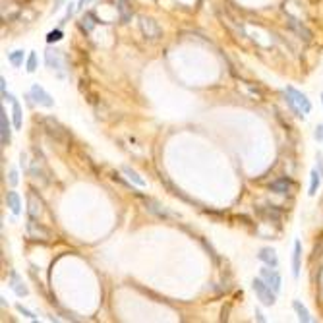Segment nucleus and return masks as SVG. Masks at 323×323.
<instances>
[{"mask_svg":"<svg viewBox=\"0 0 323 323\" xmlns=\"http://www.w3.org/2000/svg\"><path fill=\"white\" fill-rule=\"evenodd\" d=\"M12 107H14V109H12V114H14V128L19 130V128H21V107H19L17 101H14Z\"/></svg>","mask_w":323,"mask_h":323,"instance_id":"26","label":"nucleus"},{"mask_svg":"<svg viewBox=\"0 0 323 323\" xmlns=\"http://www.w3.org/2000/svg\"><path fill=\"white\" fill-rule=\"evenodd\" d=\"M16 308H17V312H19V314H21V316H25V318H29V320H33V322H37V316H35V314H33V312H29V310H27V308H23V306H21V304H17V306H16Z\"/></svg>","mask_w":323,"mask_h":323,"instance_id":"29","label":"nucleus"},{"mask_svg":"<svg viewBox=\"0 0 323 323\" xmlns=\"http://www.w3.org/2000/svg\"><path fill=\"white\" fill-rule=\"evenodd\" d=\"M0 142L2 145H10L12 142V130H10V122H8V114L4 111V107L0 109Z\"/></svg>","mask_w":323,"mask_h":323,"instance_id":"10","label":"nucleus"},{"mask_svg":"<svg viewBox=\"0 0 323 323\" xmlns=\"http://www.w3.org/2000/svg\"><path fill=\"white\" fill-rule=\"evenodd\" d=\"M283 93H285V97H287V99H285V101H287V105H289V109H291V111H292V114H294V116H296V118H304V111H302V109H300V107H298V105H296V101H294V99H292V97H291V95H289V93H287V91H283Z\"/></svg>","mask_w":323,"mask_h":323,"instance_id":"24","label":"nucleus"},{"mask_svg":"<svg viewBox=\"0 0 323 323\" xmlns=\"http://www.w3.org/2000/svg\"><path fill=\"white\" fill-rule=\"evenodd\" d=\"M116 10H118V16H120V21L122 23H128L134 16V10H132V2L130 0H116Z\"/></svg>","mask_w":323,"mask_h":323,"instance_id":"13","label":"nucleus"},{"mask_svg":"<svg viewBox=\"0 0 323 323\" xmlns=\"http://www.w3.org/2000/svg\"><path fill=\"white\" fill-rule=\"evenodd\" d=\"M258 258H259V261H263L269 267H277L279 265V258H277V254H275L273 248H261L259 254H258Z\"/></svg>","mask_w":323,"mask_h":323,"instance_id":"15","label":"nucleus"},{"mask_svg":"<svg viewBox=\"0 0 323 323\" xmlns=\"http://www.w3.org/2000/svg\"><path fill=\"white\" fill-rule=\"evenodd\" d=\"M310 176H312V178H310V192H308V194H310V195H316V194H318V188H320V184H322L323 172L316 166Z\"/></svg>","mask_w":323,"mask_h":323,"instance_id":"20","label":"nucleus"},{"mask_svg":"<svg viewBox=\"0 0 323 323\" xmlns=\"http://www.w3.org/2000/svg\"><path fill=\"white\" fill-rule=\"evenodd\" d=\"M29 97H31L37 105H41V107H45V109H52V107H54V99H52V95L47 93L39 83H33V85H31Z\"/></svg>","mask_w":323,"mask_h":323,"instance_id":"5","label":"nucleus"},{"mask_svg":"<svg viewBox=\"0 0 323 323\" xmlns=\"http://www.w3.org/2000/svg\"><path fill=\"white\" fill-rule=\"evenodd\" d=\"M41 126H43L45 134H47L52 142H56V144H68V140H70L68 130H66L56 118L45 116V118H41Z\"/></svg>","mask_w":323,"mask_h":323,"instance_id":"1","label":"nucleus"},{"mask_svg":"<svg viewBox=\"0 0 323 323\" xmlns=\"http://www.w3.org/2000/svg\"><path fill=\"white\" fill-rule=\"evenodd\" d=\"M323 256V236L320 238V244L316 242V246H314V258H320Z\"/></svg>","mask_w":323,"mask_h":323,"instance_id":"30","label":"nucleus"},{"mask_svg":"<svg viewBox=\"0 0 323 323\" xmlns=\"http://www.w3.org/2000/svg\"><path fill=\"white\" fill-rule=\"evenodd\" d=\"M89 2H91V0H89Z\"/></svg>","mask_w":323,"mask_h":323,"instance_id":"38","label":"nucleus"},{"mask_svg":"<svg viewBox=\"0 0 323 323\" xmlns=\"http://www.w3.org/2000/svg\"><path fill=\"white\" fill-rule=\"evenodd\" d=\"M62 2H64V0H54V6H52V14H54V12H58V10H60V6H62Z\"/></svg>","mask_w":323,"mask_h":323,"instance_id":"34","label":"nucleus"},{"mask_svg":"<svg viewBox=\"0 0 323 323\" xmlns=\"http://www.w3.org/2000/svg\"><path fill=\"white\" fill-rule=\"evenodd\" d=\"M95 23H99V21H97V17H95L93 14H89V12H87V14L81 17V21H80V27H81V29L87 33V31H91V29H93V25H95Z\"/></svg>","mask_w":323,"mask_h":323,"instance_id":"23","label":"nucleus"},{"mask_svg":"<svg viewBox=\"0 0 323 323\" xmlns=\"http://www.w3.org/2000/svg\"><path fill=\"white\" fill-rule=\"evenodd\" d=\"M292 308H294V312H296V316H298V320H300V322H304V323L312 322V316H310L308 308H306L300 300H294V302H292Z\"/></svg>","mask_w":323,"mask_h":323,"instance_id":"19","label":"nucleus"},{"mask_svg":"<svg viewBox=\"0 0 323 323\" xmlns=\"http://www.w3.org/2000/svg\"><path fill=\"white\" fill-rule=\"evenodd\" d=\"M144 201H145V207L151 211V213H155L157 217H161V219H170V217H176L174 213H170V211H166L164 207H161V203H157L155 199H149V197H144Z\"/></svg>","mask_w":323,"mask_h":323,"instance_id":"14","label":"nucleus"},{"mask_svg":"<svg viewBox=\"0 0 323 323\" xmlns=\"http://www.w3.org/2000/svg\"><path fill=\"white\" fill-rule=\"evenodd\" d=\"M27 199H29V217H31V219L39 217V215H41V201L35 197V194H29Z\"/></svg>","mask_w":323,"mask_h":323,"instance_id":"21","label":"nucleus"},{"mask_svg":"<svg viewBox=\"0 0 323 323\" xmlns=\"http://www.w3.org/2000/svg\"><path fill=\"white\" fill-rule=\"evenodd\" d=\"M291 188H292V180L291 178H279V180L271 182V186H269V190L275 192V194H289Z\"/></svg>","mask_w":323,"mask_h":323,"instance_id":"17","label":"nucleus"},{"mask_svg":"<svg viewBox=\"0 0 323 323\" xmlns=\"http://www.w3.org/2000/svg\"><path fill=\"white\" fill-rule=\"evenodd\" d=\"M322 101H323V95H322Z\"/></svg>","mask_w":323,"mask_h":323,"instance_id":"37","label":"nucleus"},{"mask_svg":"<svg viewBox=\"0 0 323 323\" xmlns=\"http://www.w3.org/2000/svg\"><path fill=\"white\" fill-rule=\"evenodd\" d=\"M62 37H64L62 29H54V31H50V33L47 35V43H48V45H52V43H58Z\"/></svg>","mask_w":323,"mask_h":323,"instance_id":"27","label":"nucleus"},{"mask_svg":"<svg viewBox=\"0 0 323 323\" xmlns=\"http://www.w3.org/2000/svg\"><path fill=\"white\" fill-rule=\"evenodd\" d=\"M6 205L10 207V211H12L14 215H19V213H21V199H19V195H17L16 192H8V194H6Z\"/></svg>","mask_w":323,"mask_h":323,"instance_id":"18","label":"nucleus"},{"mask_svg":"<svg viewBox=\"0 0 323 323\" xmlns=\"http://www.w3.org/2000/svg\"><path fill=\"white\" fill-rule=\"evenodd\" d=\"M10 287H12V291H14L19 298H23V296H27V294H29V289L23 285L21 277H19L16 271H12V273H10Z\"/></svg>","mask_w":323,"mask_h":323,"instance_id":"12","label":"nucleus"},{"mask_svg":"<svg viewBox=\"0 0 323 323\" xmlns=\"http://www.w3.org/2000/svg\"><path fill=\"white\" fill-rule=\"evenodd\" d=\"M314 138H316L318 142H323V124H318V128H316V132H314Z\"/></svg>","mask_w":323,"mask_h":323,"instance_id":"31","label":"nucleus"},{"mask_svg":"<svg viewBox=\"0 0 323 323\" xmlns=\"http://www.w3.org/2000/svg\"><path fill=\"white\" fill-rule=\"evenodd\" d=\"M29 172H31V176H33L35 180H41L43 184L48 182V174H50V172H48V168L45 166V161H43V159H41V161L35 159L33 164L29 166Z\"/></svg>","mask_w":323,"mask_h":323,"instance_id":"11","label":"nucleus"},{"mask_svg":"<svg viewBox=\"0 0 323 323\" xmlns=\"http://www.w3.org/2000/svg\"><path fill=\"white\" fill-rule=\"evenodd\" d=\"M37 70V54L35 52H29V58H27V72L33 74Z\"/></svg>","mask_w":323,"mask_h":323,"instance_id":"28","label":"nucleus"},{"mask_svg":"<svg viewBox=\"0 0 323 323\" xmlns=\"http://www.w3.org/2000/svg\"><path fill=\"white\" fill-rule=\"evenodd\" d=\"M45 62H47V66L50 68V70H54L56 74H58V78H64V56H62V52L60 50H56V48H47V52H45Z\"/></svg>","mask_w":323,"mask_h":323,"instance_id":"3","label":"nucleus"},{"mask_svg":"<svg viewBox=\"0 0 323 323\" xmlns=\"http://www.w3.org/2000/svg\"><path fill=\"white\" fill-rule=\"evenodd\" d=\"M261 279L275 291V292H279L281 291V285H283V281H281V275L277 273V269L275 267H269V265H265L263 269H261Z\"/></svg>","mask_w":323,"mask_h":323,"instance_id":"7","label":"nucleus"},{"mask_svg":"<svg viewBox=\"0 0 323 323\" xmlns=\"http://www.w3.org/2000/svg\"><path fill=\"white\" fill-rule=\"evenodd\" d=\"M27 234H29V238H35V240H48L50 236H52V232L47 228V226H43V225H39V223H35V219H31L29 223H27Z\"/></svg>","mask_w":323,"mask_h":323,"instance_id":"9","label":"nucleus"},{"mask_svg":"<svg viewBox=\"0 0 323 323\" xmlns=\"http://www.w3.org/2000/svg\"><path fill=\"white\" fill-rule=\"evenodd\" d=\"M294 101H296V105L304 111V114H308V113H312V103H310V99L306 97V93H302V91H298L296 87H292V85H287V89H285Z\"/></svg>","mask_w":323,"mask_h":323,"instance_id":"8","label":"nucleus"},{"mask_svg":"<svg viewBox=\"0 0 323 323\" xmlns=\"http://www.w3.org/2000/svg\"><path fill=\"white\" fill-rule=\"evenodd\" d=\"M87 2H89V0H80V2H78V6H76V8H78V10H83V6H85V4H87Z\"/></svg>","mask_w":323,"mask_h":323,"instance_id":"36","label":"nucleus"},{"mask_svg":"<svg viewBox=\"0 0 323 323\" xmlns=\"http://www.w3.org/2000/svg\"><path fill=\"white\" fill-rule=\"evenodd\" d=\"M256 318H258V322L265 323V318H263V314H261L259 310H256Z\"/></svg>","mask_w":323,"mask_h":323,"instance_id":"35","label":"nucleus"},{"mask_svg":"<svg viewBox=\"0 0 323 323\" xmlns=\"http://www.w3.org/2000/svg\"><path fill=\"white\" fill-rule=\"evenodd\" d=\"M300 261H302V244H300V240H296L294 252H292V275H294V279L300 277Z\"/></svg>","mask_w":323,"mask_h":323,"instance_id":"16","label":"nucleus"},{"mask_svg":"<svg viewBox=\"0 0 323 323\" xmlns=\"http://www.w3.org/2000/svg\"><path fill=\"white\" fill-rule=\"evenodd\" d=\"M19 166H21L23 170L27 168V155H25V153H21V155H19Z\"/></svg>","mask_w":323,"mask_h":323,"instance_id":"33","label":"nucleus"},{"mask_svg":"<svg viewBox=\"0 0 323 323\" xmlns=\"http://www.w3.org/2000/svg\"><path fill=\"white\" fill-rule=\"evenodd\" d=\"M140 29H142L144 37H145V39H151V41L159 39V37L162 35V29L159 27V23H157L153 17H145V16H142V17H140Z\"/></svg>","mask_w":323,"mask_h":323,"instance_id":"4","label":"nucleus"},{"mask_svg":"<svg viewBox=\"0 0 323 323\" xmlns=\"http://www.w3.org/2000/svg\"><path fill=\"white\" fill-rule=\"evenodd\" d=\"M122 172H124V174L128 176V180H132L134 184H138V186H145V180H144V178H142V176H140L134 168H130V166H126V164H124V166H122Z\"/></svg>","mask_w":323,"mask_h":323,"instance_id":"22","label":"nucleus"},{"mask_svg":"<svg viewBox=\"0 0 323 323\" xmlns=\"http://www.w3.org/2000/svg\"><path fill=\"white\" fill-rule=\"evenodd\" d=\"M8 180H10V186H17V172L14 168L10 170V178Z\"/></svg>","mask_w":323,"mask_h":323,"instance_id":"32","label":"nucleus"},{"mask_svg":"<svg viewBox=\"0 0 323 323\" xmlns=\"http://www.w3.org/2000/svg\"><path fill=\"white\" fill-rule=\"evenodd\" d=\"M252 289L256 292V296L259 298V302L263 306H273L277 302V292L263 281V279H254L252 281Z\"/></svg>","mask_w":323,"mask_h":323,"instance_id":"2","label":"nucleus"},{"mask_svg":"<svg viewBox=\"0 0 323 323\" xmlns=\"http://www.w3.org/2000/svg\"><path fill=\"white\" fill-rule=\"evenodd\" d=\"M287 19H289V27L304 41V43H310L312 41V37H314V33H312V29L310 27H306L298 17H294L292 14H287Z\"/></svg>","mask_w":323,"mask_h":323,"instance_id":"6","label":"nucleus"},{"mask_svg":"<svg viewBox=\"0 0 323 323\" xmlns=\"http://www.w3.org/2000/svg\"><path fill=\"white\" fill-rule=\"evenodd\" d=\"M8 60L14 68H19L23 64V50H14V52H8Z\"/></svg>","mask_w":323,"mask_h":323,"instance_id":"25","label":"nucleus"}]
</instances>
